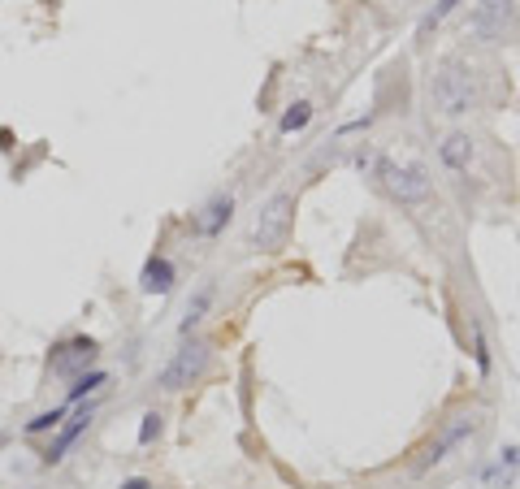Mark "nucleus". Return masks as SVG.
Masks as SVG:
<instances>
[{"mask_svg": "<svg viewBox=\"0 0 520 489\" xmlns=\"http://www.w3.org/2000/svg\"><path fill=\"white\" fill-rule=\"evenodd\" d=\"M96 355H101V342L96 338H87V333H74V338H61L57 347L48 351V369L57 372V377H79V372L96 369Z\"/></svg>", "mask_w": 520, "mask_h": 489, "instance_id": "nucleus-5", "label": "nucleus"}, {"mask_svg": "<svg viewBox=\"0 0 520 489\" xmlns=\"http://www.w3.org/2000/svg\"><path fill=\"white\" fill-rule=\"evenodd\" d=\"M65 416H70V408H65V403H61V408H48V411H40V416H31V420L22 425V433H26V437H40V433H57Z\"/></svg>", "mask_w": 520, "mask_h": 489, "instance_id": "nucleus-13", "label": "nucleus"}, {"mask_svg": "<svg viewBox=\"0 0 520 489\" xmlns=\"http://www.w3.org/2000/svg\"><path fill=\"white\" fill-rule=\"evenodd\" d=\"M118 489H157V481H148V476H126Z\"/></svg>", "mask_w": 520, "mask_h": 489, "instance_id": "nucleus-19", "label": "nucleus"}, {"mask_svg": "<svg viewBox=\"0 0 520 489\" xmlns=\"http://www.w3.org/2000/svg\"><path fill=\"white\" fill-rule=\"evenodd\" d=\"M512 26H516V0H481V5H473V14H468V35L473 40L495 43Z\"/></svg>", "mask_w": 520, "mask_h": 489, "instance_id": "nucleus-6", "label": "nucleus"}, {"mask_svg": "<svg viewBox=\"0 0 520 489\" xmlns=\"http://www.w3.org/2000/svg\"><path fill=\"white\" fill-rule=\"evenodd\" d=\"M174 282H178V269H174L165 255H152L140 273V291L143 294H169L174 291Z\"/></svg>", "mask_w": 520, "mask_h": 489, "instance_id": "nucleus-10", "label": "nucleus"}, {"mask_svg": "<svg viewBox=\"0 0 520 489\" xmlns=\"http://www.w3.org/2000/svg\"><path fill=\"white\" fill-rule=\"evenodd\" d=\"M160 429H165V416H160V411H148L143 425H140V446H152L160 437Z\"/></svg>", "mask_w": 520, "mask_h": 489, "instance_id": "nucleus-16", "label": "nucleus"}, {"mask_svg": "<svg viewBox=\"0 0 520 489\" xmlns=\"http://www.w3.org/2000/svg\"><path fill=\"white\" fill-rule=\"evenodd\" d=\"M438 160L451 174H468V165H473V139L460 135V130H451V135L438 143Z\"/></svg>", "mask_w": 520, "mask_h": 489, "instance_id": "nucleus-11", "label": "nucleus"}, {"mask_svg": "<svg viewBox=\"0 0 520 489\" xmlns=\"http://www.w3.org/2000/svg\"><path fill=\"white\" fill-rule=\"evenodd\" d=\"M208 303H213V286H200V291H196V299H191V303H187V316H182V338H191V330H196V325H200L204 321V312H208Z\"/></svg>", "mask_w": 520, "mask_h": 489, "instance_id": "nucleus-14", "label": "nucleus"}, {"mask_svg": "<svg viewBox=\"0 0 520 489\" xmlns=\"http://www.w3.org/2000/svg\"><path fill=\"white\" fill-rule=\"evenodd\" d=\"M429 96H434L438 113L460 118V113H468L477 104V79H473V70H464L460 61H447L434 74V82H429Z\"/></svg>", "mask_w": 520, "mask_h": 489, "instance_id": "nucleus-1", "label": "nucleus"}, {"mask_svg": "<svg viewBox=\"0 0 520 489\" xmlns=\"http://www.w3.org/2000/svg\"><path fill=\"white\" fill-rule=\"evenodd\" d=\"M208 360H213V351H208V342H182L178 351H174V360L160 369L157 386L160 390H187V386H196L204 372H208Z\"/></svg>", "mask_w": 520, "mask_h": 489, "instance_id": "nucleus-4", "label": "nucleus"}, {"mask_svg": "<svg viewBox=\"0 0 520 489\" xmlns=\"http://www.w3.org/2000/svg\"><path fill=\"white\" fill-rule=\"evenodd\" d=\"M91 420H96V403H79V408H74V416H65V420H61V429L53 433V442H48V446H43V455H40L43 468H57L61 459L70 455V446H74L82 433L91 429Z\"/></svg>", "mask_w": 520, "mask_h": 489, "instance_id": "nucleus-7", "label": "nucleus"}, {"mask_svg": "<svg viewBox=\"0 0 520 489\" xmlns=\"http://www.w3.org/2000/svg\"><path fill=\"white\" fill-rule=\"evenodd\" d=\"M230 213H235V199H230V196H213L208 204H204V213L196 216L191 225H196V235L217 238L221 230H226V221H230Z\"/></svg>", "mask_w": 520, "mask_h": 489, "instance_id": "nucleus-9", "label": "nucleus"}, {"mask_svg": "<svg viewBox=\"0 0 520 489\" xmlns=\"http://www.w3.org/2000/svg\"><path fill=\"white\" fill-rule=\"evenodd\" d=\"M308 121H313V104H308V100H300V104H291V109L282 113L278 130H282V135H295V130H303Z\"/></svg>", "mask_w": 520, "mask_h": 489, "instance_id": "nucleus-15", "label": "nucleus"}, {"mask_svg": "<svg viewBox=\"0 0 520 489\" xmlns=\"http://www.w3.org/2000/svg\"><path fill=\"white\" fill-rule=\"evenodd\" d=\"M291 225H295V196H274L256 213V225H252V247H260V252H278V247H286Z\"/></svg>", "mask_w": 520, "mask_h": 489, "instance_id": "nucleus-3", "label": "nucleus"}, {"mask_svg": "<svg viewBox=\"0 0 520 489\" xmlns=\"http://www.w3.org/2000/svg\"><path fill=\"white\" fill-rule=\"evenodd\" d=\"M499 468H503V472H512V468H520V446H507V450H503Z\"/></svg>", "mask_w": 520, "mask_h": 489, "instance_id": "nucleus-18", "label": "nucleus"}, {"mask_svg": "<svg viewBox=\"0 0 520 489\" xmlns=\"http://www.w3.org/2000/svg\"><path fill=\"white\" fill-rule=\"evenodd\" d=\"M109 386V372L104 369H87V372H79L74 381H70V394H65V408H79L87 394H96V390H104Z\"/></svg>", "mask_w": 520, "mask_h": 489, "instance_id": "nucleus-12", "label": "nucleus"}, {"mask_svg": "<svg viewBox=\"0 0 520 489\" xmlns=\"http://www.w3.org/2000/svg\"><path fill=\"white\" fill-rule=\"evenodd\" d=\"M473 433H477V416H456V420H451V425H447V429H442L438 437L429 442V446L420 450L417 472H425V468H434V464H442V459H447V455H451L456 446H464V442H468Z\"/></svg>", "mask_w": 520, "mask_h": 489, "instance_id": "nucleus-8", "label": "nucleus"}, {"mask_svg": "<svg viewBox=\"0 0 520 489\" xmlns=\"http://www.w3.org/2000/svg\"><path fill=\"white\" fill-rule=\"evenodd\" d=\"M369 174L378 177L400 204H420V199H429V177H425L420 165H400V160H390V157H373Z\"/></svg>", "mask_w": 520, "mask_h": 489, "instance_id": "nucleus-2", "label": "nucleus"}, {"mask_svg": "<svg viewBox=\"0 0 520 489\" xmlns=\"http://www.w3.org/2000/svg\"><path fill=\"white\" fill-rule=\"evenodd\" d=\"M456 5H460V0H438V9H434V14H429V18H425V31H429V26H438V22L447 18V14H451V9H456Z\"/></svg>", "mask_w": 520, "mask_h": 489, "instance_id": "nucleus-17", "label": "nucleus"}]
</instances>
